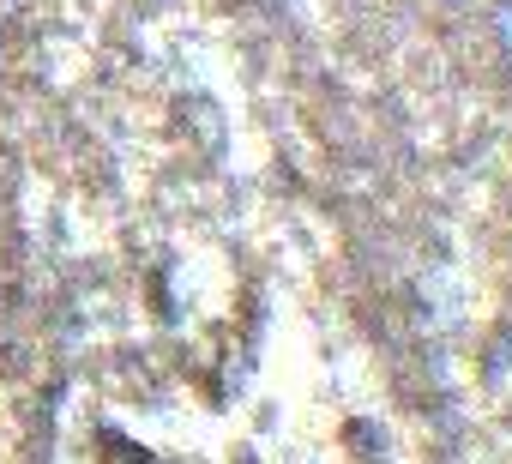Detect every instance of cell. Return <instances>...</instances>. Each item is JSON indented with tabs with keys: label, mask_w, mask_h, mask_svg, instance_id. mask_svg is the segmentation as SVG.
<instances>
[{
	"label": "cell",
	"mask_w": 512,
	"mask_h": 464,
	"mask_svg": "<svg viewBox=\"0 0 512 464\" xmlns=\"http://www.w3.org/2000/svg\"><path fill=\"white\" fill-rule=\"evenodd\" d=\"M103 464H157V458H151V452H139L133 440L109 434V440H103Z\"/></svg>",
	"instance_id": "cell-1"
}]
</instances>
